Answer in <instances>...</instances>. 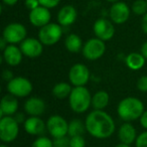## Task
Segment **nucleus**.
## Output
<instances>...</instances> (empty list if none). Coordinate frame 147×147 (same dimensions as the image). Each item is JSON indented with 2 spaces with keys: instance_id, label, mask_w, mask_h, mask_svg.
Instances as JSON below:
<instances>
[{
  "instance_id": "f704fd0d",
  "label": "nucleus",
  "mask_w": 147,
  "mask_h": 147,
  "mask_svg": "<svg viewBox=\"0 0 147 147\" xmlns=\"http://www.w3.org/2000/svg\"><path fill=\"white\" fill-rule=\"evenodd\" d=\"M13 117H14L15 120H16L17 122L19 123V124H24L25 120H26V118H25L24 113H21V112H17L16 114H15Z\"/></svg>"
},
{
  "instance_id": "58836bf2",
  "label": "nucleus",
  "mask_w": 147,
  "mask_h": 147,
  "mask_svg": "<svg viewBox=\"0 0 147 147\" xmlns=\"http://www.w3.org/2000/svg\"><path fill=\"white\" fill-rule=\"evenodd\" d=\"M140 53H142V55L145 57V59H147V41H145V42L142 45V47H141Z\"/></svg>"
},
{
  "instance_id": "79ce46f5",
  "label": "nucleus",
  "mask_w": 147,
  "mask_h": 147,
  "mask_svg": "<svg viewBox=\"0 0 147 147\" xmlns=\"http://www.w3.org/2000/svg\"><path fill=\"white\" fill-rule=\"evenodd\" d=\"M106 1H109V2H113V3H115V2H118L119 0H106Z\"/></svg>"
},
{
  "instance_id": "5701e85b",
  "label": "nucleus",
  "mask_w": 147,
  "mask_h": 147,
  "mask_svg": "<svg viewBox=\"0 0 147 147\" xmlns=\"http://www.w3.org/2000/svg\"><path fill=\"white\" fill-rule=\"evenodd\" d=\"M110 102V96L106 91H98L92 96V107L94 110H104Z\"/></svg>"
},
{
  "instance_id": "f03ea898",
  "label": "nucleus",
  "mask_w": 147,
  "mask_h": 147,
  "mask_svg": "<svg viewBox=\"0 0 147 147\" xmlns=\"http://www.w3.org/2000/svg\"><path fill=\"white\" fill-rule=\"evenodd\" d=\"M145 111L143 102L136 97H126L119 102L117 114L124 122H132L140 119Z\"/></svg>"
},
{
  "instance_id": "f257e3e1",
  "label": "nucleus",
  "mask_w": 147,
  "mask_h": 147,
  "mask_svg": "<svg viewBox=\"0 0 147 147\" xmlns=\"http://www.w3.org/2000/svg\"><path fill=\"white\" fill-rule=\"evenodd\" d=\"M87 132L97 139L109 138L115 132L116 125L113 118L104 110H93L85 120Z\"/></svg>"
},
{
  "instance_id": "1a4fd4ad",
  "label": "nucleus",
  "mask_w": 147,
  "mask_h": 147,
  "mask_svg": "<svg viewBox=\"0 0 147 147\" xmlns=\"http://www.w3.org/2000/svg\"><path fill=\"white\" fill-rule=\"evenodd\" d=\"M47 129L53 139L67 136L69 122L61 115H51L47 120Z\"/></svg>"
},
{
  "instance_id": "b1692460",
  "label": "nucleus",
  "mask_w": 147,
  "mask_h": 147,
  "mask_svg": "<svg viewBox=\"0 0 147 147\" xmlns=\"http://www.w3.org/2000/svg\"><path fill=\"white\" fill-rule=\"evenodd\" d=\"M73 88L74 87L71 86V83L59 82L53 86V90H51V94L55 98L63 100V99L69 98Z\"/></svg>"
},
{
  "instance_id": "39448f33",
  "label": "nucleus",
  "mask_w": 147,
  "mask_h": 147,
  "mask_svg": "<svg viewBox=\"0 0 147 147\" xmlns=\"http://www.w3.org/2000/svg\"><path fill=\"white\" fill-rule=\"evenodd\" d=\"M63 36V26L59 23H47L40 27L38 31V39L43 45L51 47L59 42Z\"/></svg>"
},
{
  "instance_id": "aec40b11",
  "label": "nucleus",
  "mask_w": 147,
  "mask_h": 147,
  "mask_svg": "<svg viewBox=\"0 0 147 147\" xmlns=\"http://www.w3.org/2000/svg\"><path fill=\"white\" fill-rule=\"evenodd\" d=\"M137 131L130 122H124L118 129V138L121 143L131 145L137 139Z\"/></svg>"
},
{
  "instance_id": "2eb2a0df",
  "label": "nucleus",
  "mask_w": 147,
  "mask_h": 147,
  "mask_svg": "<svg viewBox=\"0 0 147 147\" xmlns=\"http://www.w3.org/2000/svg\"><path fill=\"white\" fill-rule=\"evenodd\" d=\"M25 132L32 136H42L47 131V122L40 119V117L36 116H29L26 118L24 124H23Z\"/></svg>"
},
{
  "instance_id": "423d86ee",
  "label": "nucleus",
  "mask_w": 147,
  "mask_h": 147,
  "mask_svg": "<svg viewBox=\"0 0 147 147\" xmlns=\"http://www.w3.org/2000/svg\"><path fill=\"white\" fill-rule=\"evenodd\" d=\"M106 51L105 41L98 37L90 38L84 43L82 49V53L84 57L88 61H94L101 59Z\"/></svg>"
},
{
  "instance_id": "4468645a",
  "label": "nucleus",
  "mask_w": 147,
  "mask_h": 147,
  "mask_svg": "<svg viewBox=\"0 0 147 147\" xmlns=\"http://www.w3.org/2000/svg\"><path fill=\"white\" fill-rule=\"evenodd\" d=\"M51 18V14L49 12V9L47 7H43L41 5L37 6L36 8L30 10L28 15L29 22L35 27H42L49 23Z\"/></svg>"
},
{
  "instance_id": "473e14b6",
  "label": "nucleus",
  "mask_w": 147,
  "mask_h": 147,
  "mask_svg": "<svg viewBox=\"0 0 147 147\" xmlns=\"http://www.w3.org/2000/svg\"><path fill=\"white\" fill-rule=\"evenodd\" d=\"M25 5L29 10H32L40 4H39V0H25Z\"/></svg>"
},
{
  "instance_id": "9b49d317",
  "label": "nucleus",
  "mask_w": 147,
  "mask_h": 147,
  "mask_svg": "<svg viewBox=\"0 0 147 147\" xmlns=\"http://www.w3.org/2000/svg\"><path fill=\"white\" fill-rule=\"evenodd\" d=\"M93 30L96 37L104 41H108L114 36L115 27L111 20L106 18H99L93 25Z\"/></svg>"
},
{
  "instance_id": "dca6fc26",
  "label": "nucleus",
  "mask_w": 147,
  "mask_h": 147,
  "mask_svg": "<svg viewBox=\"0 0 147 147\" xmlns=\"http://www.w3.org/2000/svg\"><path fill=\"white\" fill-rule=\"evenodd\" d=\"M24 112L28 116H36L39 117L42 115L47 108V105L43 99L39 97H30L24 103Z\"/></svg>"
},
{
  "instance_id": "6ab92c4d",
  "label": "nucleus",
  "mask_w": 147,
  "mask_h": 147,
  "mask_svg": "<svg viewBox=\"0 0 147 147\" xmlns=\"http://www.w3.org/2000/svg\"><path fill=\"white\" fill-rule=\"evenodd\" d=\"M77 17H78V12L76 8L73 5H65L57 13V22L61 26H69L75 23Z\"/></svg>"
},
{
  "instance_id": "f3484780",
  "label": "nucleus",
  "mask_w": 147,
  "mask_h": 147,
  "mask_svg": "<svg viewBox=\"0 0 147 147\" xmlns=\"http://www.w3.org/2000/svg\"><path fill=\"white\" fill-rule=\"evenodd\" d=\"M2 57L5 63L10 67H16L22 61L23 53L16 45H8L2 51Z\"/></svg>"
},
{
  "instance_id": "f8f14e48",
  "label": "nucleus",
  "mask_w": 147,
  "mask_h": 147,
  "mask_svg": "<svg viewBox=\"0 0 147 147\" xmlns=\"http://www.w3.org/2000/svg\"><path fill=\"white\" fill-rule=\"evenodd\" d=\"M23 55L29 59H35L41 55L43 51V45L38 38L34 37H26L21 43H19Z\"/></svg>"
},
{
  "instance_id": "a878e982",
  "label": "nucleus",
  "mask_w": 147,
  "mask_h": 147,
  "mask_svg": "<svg viewBox=\"0 0 147 147\" xmlns=\"http://www.w3.org/2000/svg\"><path fill=\"white\" fill-rule=\"evenodd\" d=\"M132 11L136 15H144L147 12L146 0H136L132 4Z\"/></svg>"
},
{
  "instance_id": "c85d7f7f",
  "label": "nucleus",
  "mask_w": 147,
  "mask_h": 147,
  "mask_svg": "<svg viewBox=\"0 0 147 147\" xmlns=\"http://www.w3.org/2000/svg\"><path fill=\"white\" fill-rule=\"evenodd\" d=\"M53 141V147H71V144H69V136L55 138Z\"/></svg>"
},
{
  "instance_id": "e433bc0d",
  "label": "nucleus",
  "mask_w": 147,
  "mask_h": 147,
  "mask_svg": "<svg viewBox=\"0 0 147 147\" xmlns=\"http://www.w3.org/2000/svg\"><path fill=\"white\" fill-rule=\"evenodd\" d=\"M141 27L144 33L147 34V12L142 16V21H141Z\"/></svg>"
},
{
  "instance_id": "c756f323",
  "label": "nucleus",
  "mask_w": 147,
  "mask_h": 147,
  "mask_svg": "<svg viewBox=\"0 0 147 147\" xmlns=\"http://www.w3.org/2000/svg\"><path fill=\"white\" fill-rule=\"evenodd\" d=\"M135 146L136 147H147V130L140 133L137 136V139L135 141Z\"/></svg>"
},
{
  "instance_id": "c03bdc74",
  "label": "nucleus",
  "mask_w": 147,
  "mask_h": 147,
  "mask_svg": "<svg viewBox=\"0 0 147 147\" xmlns=\"http://www.w3.org/2000/svg\"><path fill=\"white\" fill-rule=\"evenodd\" d=\"M146 2H147V0H146Z\"/></svg>"
},
{
  "instance_id": "412c9836",
  "label": "nucleus",
  "mask_w": 147,
  "mask_h": 147,
  "mask_svg": "<svg viewBox=\"0 0 147 147\" xmlns=\"http://www.w3.org/2000/svg\"><path fill=\"white\" fill-rule=\"evenodd\" d=\"M145 57L141 53H131L125 57V63L132 71H139L145 65Z\"/></svg>"
},
{
  "instance_id": "ea45409f",
  "label": "nucleus",
  "mask_w": 147,
  "mask_h": 147,
  "mask_svg": "<svg viewBox=\"0 0 147 147\" xmlns=\"http://www.w3.org/2000/svg\"><path fill=\"white\" fill-rule=\"evenodd\" d=\"M2 1L4 2V4L8 5V6H12V5L16 4L18 0H2Z\"/></svg>"
},
{
  "instance_id": "0eeeda50",
  "label": "nucleus",
  "mask_w": 147,
  "mask_h": 147,
  "mask_svg": "<svg viewBox=\"0 0 147 147\" xmlns=\"http://www.w3.org/2000/svg\"><path fill=\"white\" fill-rule=\"evenodd\" d=\"M7 92L17 98H24L32 92V83L24 77H14L11 81L7 82Z\"/></svg>"
},
{
  "instance_id": "4c0bfd02",
  "label": "nucleus",
  "mask_w": 147,
  "mask_h": 147,
  "mask_svg": "<svg viewBox=\"0 0 147 147\" xmlns=\"http://www.w3.org/2000/svg\"><path fill=\"white\" fill-rule=\"evenodd\" d=\"M8 45H9V43L7 42L6 39H5L3 36L1 37V38H0V49H1L2 51H4L5 49H6V47H7Z\"/></svg>"
},
{
  "instance_id": "6e6552de",
  "label": "nucleus",
  "mask_w": 147,
  "mask_h": 147,
  "mask_svg": "<svg viewBox=\"0 0 147 147\" xmlns=\"http://www.w3.org/2000/svg\"><path fill=\"white\" fill-rule=\"evenodd\" d=\"M90 69L82 63L73 65L69 71V81L73 87L86 86L90 81Z\"/></svg>"
},
{
  "instance_id": "72a5a7b5",
  "label": "nucleus",
  "mask_w": 147,
  "mask_h": 147,
  "mask_svg": "<svg viewBox=\"0 0 147 147\" xmlns=\"http://www.w3.org/2000/svg\"><path fill=\"white\" fill-rule=\"evenodd\" d=\"M2 78L4 81L9 82V81H11L13 78H14V75H13V73L10 71V69H4L2 73Z\"/></svg>"
},
{
  "instance_id": "393cba45",
  "label": "nucleus",
  "mask_w": 147,
  "mask_h": 147,
  "mask_svg": "<svg viewBox=\"0 0 147 147\" xmlns=\"http://www.w3.org/2000/svg\"><path fill=\"white\" fill-rule=\"evenodd\" d=\"M87 132L86 124L80 119H73L69 122V133L67 136H78V135H84Z\"/></svg>"
},
{
  "instance_id": "7ed1b4c3",
  "label": "nucleus",
  "mask_w": 147,
  "mask_h": 147,
  "mask_svg": "<svg viewBox=\"0 0 147 147\" xmlns=\"http://www.w3.org/2000/svg\"><path fill=\"white\" fill-rule=\"evenodd\" d=\"M69 105L71 111L82 114L92 106V95L86 86L74 87L69 97Z\"/></svg>"
},
{
  "instance_id": "9d476101",
  "label": "nucleus",
  "mask_w": 147,
  "mask_h": 147,
  "mask_svg": "<svg viewBox=\"0 0 147 147\" xmlns=\"http://www.w3.org/2000/svg\"><path fill=\"white\" fill-rule=\"evenodd\" d=\"M27 31L23 24L18 22H12L4 27L2 36L6 39L9 45H17L21 43L26 38Z\"/></svg>"
},
{
  "instance_id": "a211bd4d",
  "label": "nucleus",
  "mask_w": 147,
  "mask_h": 147,
  "mask_svg": "<svg viewBox=\"0 0 147 147\" xmlns=\"http://www.w3.org/2000/svg\"><path fill=\"white\" fill-rule=\"evenodd\" d=\"M18 110V100L17 97L11 94L3 96L0 102V115L3 116H14Z\"/></svg>"
},
{
  "instance_id": "37998d69",
  "label": "nucleus",
  "mask_w": 147,
  "mask_h": 147,
  "mask_svg": "<svg viewBox=\"0 0 147 147\" xmlns=\"http://www.w3.org/2000/svg\"><path fill=\"white\" fill-rule=\"evenodd\" d=\"M0 147H8V146H7V145L5 144V143H2V144L0 145Z\"/></svg>"
},
{
  "instance_id": "20e7f679",
  "label": "nucleus",
  "mask_w": 147,
  "mask_h": 147,
  "mask_svg": "<svg viewBox=\"0 0 147 147\" xmlns=\"http://www.w3.org/2000/svg\"><path fill=\"white\" fill-rule=\"evenodd\" d=\"M19 134V123L13 116H3L0 119V139L8 144L16 140Z\"/></svg>"
},
{
  "instance_id": "bb28decb",
  "label": "nucleus",
  "mask_w": 147,
  "mask_h": 147,
  "mask_svg": "<svg viewBox=\"0 0 147 147\" xmlns=\"http://www.w3.org/2000/svg\"><path fill=\"white\" fill-rule=\"evenodd\" d=\"M53 141L47 136H37L31 144V147H53Z\"/></svg>"
},
{
  "instance_id": "7c9ffc66",
  "label": "nucleus",
  "mask_w": 147,
  "mask_h": 147,
  "mask_svg": "<svg viewBox=\"0 0 147 147\" xmlns=\"http://www.w3.org/2000/svg\"><path fill=\"white\" fill-rule=\"evenodd\" d=\"M136 87L140 92L147 93V76H142L137 81Z\"/></svg>"
},
{
  "instance_id": "a19ab883",
  "label": "nucleus",
  "mask_w": 147,
  "mask_h": 147,
  "mask_svg": "<svg viewBox=\"0 0 147 147\" xmlns=\"http://www.w3.org/2000/svg\"><path fill=\"white\" fill-rule=\"evenodd\" d=\"M115 147H131L129 144H125V143H119V144H117Z\"/></svg>"
},
{
  "instance_id": "ddd939ff",
  "label": "nucleus",
  "mask_w": 147,
  "mask_h": 147,
  "mask_svg": "<svg viewBox=\"0 0 147 147\" xmlns=\"http://www.w3.org/2000/svg\"><path fill=\"white\" fill-rule=\"evenodd\" d=\"M110 20L116 24H123L129 19L130 16V8L125 2H115L111 6L109 11Z\"/></svg>"
},
{
  "instance_id": "2f4dec72",
  "label": "nucleus",
  "mask_w": 147,
  "mask_h": 147,
  "mask_svg": "<svg viewBox=\"0 0 147 147\" xmlns=\"http://www.w3.org/2000/svg\"><path fill=\"white\" fill-rule=\"evenodd\" d=\"M61 0H39V4L47 8H55L57 5H59Z\"/></svg>"
},
{
  "instance_id": "4be33fe9",
  "label": "nucleus",
  "mask_w": 147,
  "mask_h": 147,
  "mask_svg": "<svg viewBox=\"0 0 147 147\" xmlns=\"http://www.w3.org/2000/svg\"><path fill=\"white\" fill-rule=\"evenodd\" d=\"M83 40L78 34L76 33H71L65 39V47L67 51L71 53H78L83 49Z\"/></svg>"
},
{
  "instance_id": "c9c22d12",
  "label": "nucleus",
  "mask_w": 147,
  "mask_h": 147,
  "mask_svg": "<svg viewBox=\"0 0 147 147\" xmlns=\"http://www.w3.org/2000/svg\"><path fill=\"white\" fill-rule=\"evenodd\" d=\"M139 121H140L141 126H142L143 128L145 129V130H147V110L144 111V113H143L142 116L140 117Z\"/></svg>"
},
{
  "instance_id": "cd10ccee",
  "label": "nucleus",
  "mask_w": 147,
  "mask_h": 147,
  "mask_svg": "<svg viewBox=\"0 0 147 147\" xmlns=\"http://www.w3.org/2000/svg\"><path fill=\"white\" fill-rule=\"evenodd\" d=\"M69 144L71 147H86V140L84 138V135L69 137Z\"/></svg>"
}]
</instances>
